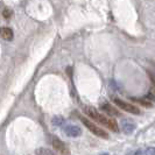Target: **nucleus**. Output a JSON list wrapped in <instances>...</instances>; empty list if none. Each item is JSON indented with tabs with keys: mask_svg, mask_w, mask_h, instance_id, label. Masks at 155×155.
<instances>
[{
	"mask_svg": "<svg viewBox=\"0 0 155 155\" xmlns=\"http://www.w3.org/2000/svg\"><path fill=\"white\" fill-rule=\"evenodd\" d=\"M51 122H53L54 126H62L64 124V118L61 117V116H56L51 119Z\"/></svg>",
	"mask_w": 155,
	"mask_h": 155,
	"instance_id": "10",
	"label": "nucleus"
},
{
	"mask_svg": "<svg viewBox=\"0 0 155 155\" xmlns=\"http://www.w3.org/2000/svg\"><path fill=\"white\" fill-rule=\"evenodd\" d=\"M84 113H85L88 117H90L91 119H93L95 121L99 122L101 125L109 127L111 131H113V132H119V127H118V124L116 122V120L107 118L106 116L100 114L99 112H97V110L93 109L92 106H85V107H84Z\"/></svg>",
	"mask_w": 155,
	"mask_h": 155,
	"instance_id": "1",
	"label": "nucleus"
},
{
	"mask_svg": "<svg viewBox=\"0 0 155 155\" xmlns=\"http://www.w3.org/2000/svg\"><path fill=\"white\" fill-rule=\"evenodd\" d=\"M53 147H54V149H55L56 152H58L61 155L70 154V151L66 147V145L62 140H60L58 138H53Z\"/></svg>",
	"mask_w": 155,
	"mask_h": 155,
	"instance_id": "4",
	"label": "nucleus"
},
{
	"mask_svg": "<svg viewBox=\"0 0 155 155\" xmlns=\"http://www.w3.org/2000/svg\"><path fill=\"white\" fill-rule=\"evenodd\" d=\"M64 133H66L68 136H71V138H77L82 135V128L75 126V125H68L64 127Z\"/></svg>",
	"mask_w": 155,
	"mask_h": 155,
	"instance_id": "6",
	"label": "nucleus"
},
{
	"mask_svg": "<svg viewBox=\"0 0 155 155\" xmlns=\"http://www.w3.org/2000/svg\"><path fill=\"white\" fill-rule=\"evenodd\" d=\"M100 109L104 111L107 116H111V117H120L121 113L116 109V106H112L110 103H103L100 105Z\"/></svg>",
	"mask_w": 155,
	"mask_h": 155,
	"instance_id": "5",
	"label": "nucleus"
},
{
	"mask_svg": "<svg viewBox=\"0 0 155 155\" xmlns=\"http://www.w3.org/2000/svg\"><path fill=\"white\" fill-rule=\"evenodd\" d=\"M36 155H56L53 151L48 149V148H44V147H41V148H37L35 151Z\"/></svg>",
	"mask_w": 155,
	"mask_h": 155,
	"instance_id": "9",
	"label": "nucleus"
},
{
	"mask_svg": "<svg viewBox=\"0 0 155 155\" xmlns=\"http://www.w3.org/2000/svg\"><path fill=\"white\" fill-rule=\"evenodd\" d=\"M148 71H149V72L152 74V76H153V77L155 78V68H154V69H153V70H152V71H151V70H148Z\"/></svg>",
	"mask_w": 155,
	"mask_h": 155,
	"instance_id": "14",
	"label": "nucleus"
},
{
	"mask_svg": "<svg viewBox=\"0 0 155 155\" xmlns=\"http://www.w3.org/2000/svg\"><path fill=\"white\" fill-rule=\"evenodd\" d=\"M145 155H155V147H148L145 151Z\"/></svg>",
	"mask_w": 155,
	"mask_h": 155,
	"instance_id": "11",
	"label": "nucleus"
},
{
	"mask_svg": "<svg viewBox=\"0 0 155 155\" xmlns=\"http://www.w3.org/2000/svg\"><path fill=\"white\" fill-rule=\"evenodd\" d=\"M133 155H144V152L139 149V151H136V152H135V153H134Z\"/></svg>",
	"mask_w": 155,
	"mask_h": 155,
	"instance_id": "13",
	"label": "nucleus"
},
{
	"mask_svg": "<svg viewBox=\"0 0 155 155\" xmlns=\"http://www.w3.org/2000/svg\"><path fill=\"white\" fill-rule=\"evenodd\" d=\"M80 121L83 122L84 125H85V127L88 128L90 132H92L95 135H97V136H99L101 139H109V134L105 132L103 128H100L98 127L97 125H95L93 122H91L90 120H88L86 118H84V117H80Z\"/></svg>",
	"mask_w": 155,
	"mask_h": 155,
	"instance_id": "2",
	"label": "nucleus"
},
{
	"mask_svg": "<svg viewBox=\"0 0 155 155\" xmlns=\"http://www.w3.org/2000/svg\"><path fill=\"white\" fill-rule=\"evenodd\" d=\"M113 101H114V104H116L118 107H120L121 110L126 111V112H128V113H132V114H140V113H141V111L139 110V107L134 106L132 104L125 103L124 100L119 99V98H113Z\"/></svg>",
	"mask_w": 155,
	"mask_h": 155,
	"instance_id": "3",
	"label": "nucleus"
},
{
	"mask_svg": "<svg viewBox=\"0 0 155 155\" xmlns=\"http://www.w3.org/2000/svg\"><path fill=\"white\" fill-rule=\"evenodd\" d=\"M99 155H110V154H109V153H101V154Z\"/></svg>",
	"mask_w": 155,
	"mask_h": 155,
	"instance_id": "15",
	"label": "nucleus"
},
{
	"mask_svg": "<svg viewBox=\"0 0 155 155\" xmlns=\"http://www.w3.org/2000/svg\"><path fill=\"white\" fill-rule=\"evenodd\" d=\"M12 15V12L8 10V8H5L4 10V12H2V16L5 18V19H10Z\"/></svg>",
	"mask_w": 155,
	"mask_h": 155,
	"instance_id": "12",
	"label": "nucleus"
},
{
	"mask_svg": "<svg viewBox=\"0 0 155 155\" xmlns=\"http://www.w3.org/2000/svg\"><path fill=\"white\" fill-rule=\"evenodd\" d=\"M136 128V126L131 121H127V120H124L121 122V130L125 134H131L134 132V130Z\"/></svg>",
	"mask_w": 155,
	"mask_h": 155,
	"instance_id": "7",
	"label": "nucleus"
},
{
	"mask_svg": "<svg viewBox=\"0 0 155 155\" xmlns=\"http://www.w3.org/2000/svg\"><path fill=\"white\" fill-rule=\"evenodd\" d=\"M0 35H1L2 39L7 40V41H11L13 39V31L8 27H2V28H0Z\"/></svg>",
	"mask_w": 155,
	"mask_h": 155,
	"instance_id": "8",
	"label": "nucleus"
}]
</instances>
